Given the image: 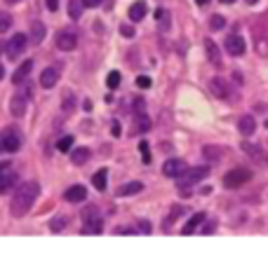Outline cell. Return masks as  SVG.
<instances>
[{
	"label": "cell",
	"mask_w": 268,
	"mask_h": 253,
	"mask_svg": "<svg viewBox=\"0 0 268 253\" xmlns=\"http://www.w3.org/2000/svg\"><path fill=\"white\" fill-rule=\"evenodd\" d=\"M106 176H109V171H106V169H99L94 176H92V183H94V188L99 192L106 190Z\"/></svg>",
	"instance_id": "cell-25"
},
{
	"label": "cell",
	"mask_w": 268,
	"mask_h": 253,
	"mask_svg": "<svg viewBox=\"0 0 268 253\" xmlns=\"http://www.w3.org/2000/svg\"><path fill=\"white\" fill-rule=\"evenodd\" d=\"M134 110H137V113H144V99H134Z\"/></svg>",
	"instance_id": "cell-35"
},
{
	"label": "cell",
	"mask_w": 268,
	"mask_h": 253,
	"mask_svg": "<svg viewBox=\"0 0 268 253\" xmlns=\"http://www.w3.org/2000/svg\"><path fill=\"white\" fill-rule=\"evenodd\" d=\"M137 87L148 89V87H151V77H148V75H139L137 77Z\"/></svg>",
	"instance_id": "cell-33"
},
{
	"label": "cell",
	"mask_w": 268,
	"mask_h": 253,
	"mask_svg": "<svg viewBox=\"0 0 268 253\" xmlns=\"http://www.w3.org/2000/svg\"><path fill=\"white\" fill-rule=\"evenodd\" d=\"M76 45H78V35L73 31H62L57 35V47L62 52H71V49H76Z\"/></svg>",
	"instance_id": "cell-8"
},
{
	"label": "cell",
	"mask_w": 268,
	"mask_h": 253,
	"mask_svg": "<svg viewBox=\"0 0 268 253\" xmlns=\"http://www.w3.org/2000/svg\"><path fill=\"white\" fill-rule=\"evenodd\" d=\"M226 52L231 56H242L245 54V40L240 35H228L226 38Z\"/></svg>",
	"instance_id": "cell-9"
},
{
	"label": "cell",
	"mask_w": 268,
	"mask_h": 253,
	"mask_svg": "<svg viewBox=\"0 0 268 253\" xmlns=\"http://www.w3.org/2000/svg\"><path fill=\"white\" fill-rule=\"evenodd\" d=\"M221 3H224V5H233L235 0H221Z\"/></svg>",
	"instance_id": "cell-43"
},
{
	"label": "cell",
	"mask_w": 268,
	"mask_h": 253,
	"mask_svg": "<svg viewBox=\"0 0 268 253\" xmlns=\"http://www.w3.org/2000/svg\"><path fill=\"white\" fill-rule=\"evenodd\" d=\"M3 77H5V68H3V66H0V80H3Z\"/></svg>",
	"instance_id": "cell-44"
},
{
	"label": "cell",
	"mask_w": 268,
	"mask_h": 253,
	"mask_svg": "<svg viewBox=\"0 0 268 253\" xmlns=\"http://www.w3.org/2000/svg\"><path fill=\"white\" fill-rule=\"evenodd\" d=\"M205 49H207V56H209V61H212L214 66H224V61H221L219 47H217L212 40H205Z\"/></svg>",
	"instance_id": "cell-20"
},
{
	"label": "cell",
	"mask_w": 268,
	"mask_h": 253,
	"mask_svg": "<svg viewBox=\"0 0 268 253\" xmlns=\"http://www.w3.org/2000/svg\"><path fill=\"white\" fill-rule=\"evenodd\" d=\"M85 7H99L101 5V0H83Z\"/></svg>",
	"instance_id": "cell-38"
},
{
	"label": "cell",
	"mask_w": 268,
	"mask_h": 253,
	"mask_svg": "<svg viewBox=\"0 0 268 253\" xmlns=\"http://www.w3.org/2000/svg\"><path fill=\"white\" fill-rule=\"evenodd\" d=\"M106 87H109V89L120 87V73H118V70H111V73H109V77H106Z\"/></svg>",
	"instance_id": "cell-27"
},
{
	"label": "cell",
	"mask_w": 268,
	"mask_h": 253,
	"mask_svg": "<svg viewBox=\"0 0 268 253\" xmlns=\"http://www.w3.org/2000/svg\"><path fill=\"white\" fill-rule=\"evenodd\" d=\"M245 3H247V5H254V3H259V0H245Z\"/></svg>",
	"instance_id": "cell-45"
},
{
	"label": "cell",
	"mask_w": 268,
	"mask_h": 253,
	"mask_svg": "<svg viewBox=\"0 0 268 253\" xmlns=\"http://www.w3.org/2000/svg\"><path fill=\"white\" fill-rule=\"evenodd\" d=\"M83 10H85L83 0H69V17L73 21H78L80 17H83Z\"/></svg>",
	"instance_id": "cell-23"
},
{
	"label": "cell",
	"mask_w": 268,
	"mask_h": 253,
	"mask_svg": "<svg viewBox=\"0 0 268 253\" xmlns=\"http://www.w3.org/2000/svg\"><path fill=\"white\" fill-rule=\"evenodd\" d=\"M28 38H31V42H33V45H40V42L45 40V24L35 21L33 26H31V35H28Z\"/></svg>",
	"instance_id": "cell-21"
},
{
	"label": "cell",
	"mask_w": 268,
	"mask_h": 253,
	"mask_svg": "<svg viewBox=\"0 0 268 253\" xmlns=\"http://www.w3.org/2000/svg\"><path fill=\"white\" fill-rule=\"evenodd\" d=\"M209 89H212V94L217 96V99H224V101H226L228 94H231L228 82H226V80H221V77H214L212 82H209Z\"/></svg>",
	"instance_id": "cell-13"
},
{
	"label": "cell",
	"mask_w": 268,
	"mask_h": 253,
	"mask_svg": "<svg viewBox=\"0 0 268 253\" xmlns=\"http://www.w3.org/2000/svg\"><path fill=\"white\" fill-rule=\"evenodd\" d=\"M144 190V183H139V181H132V183H125L118 188V197H130V195H137V192Z\"/></svg>",
	"instance_id": "cell-17"
},
{
	"label": "cell",
	"mask_w": 268,
	"mask_h": 253,
	"mask_svg": "<svg viewBox=\"0 0 268 253\" xmlns=\"http://www.w3.org/2000/svg\"><path fill=\"white\" fill-rule=\"evenodd\" d=\"M141 230H144V232H151V223H146V220H141Z\"/></svg>",
	"instance_id": "cell-40"
},
{
	"label": "cell",
	"mask_w": 268,
	"mask_h": 253,
	"mask_svg": "<svg viewBox=\"0 0 268 253\" xmlns=\"http://www.w3.org/2000/svg\"><path fill=\"white\" fill-rule=\"evenodd\" d=\"M12 183H14L12 164H7V162H0V192H5L7 188H12Z\"/></svg>",
	"instance_id": "cell-11"
},
{
	"label": "cell",
	"mask_w": 268,
	"mask_h": 253,
	"mask_svg": "<svg viewBox=\"0 0 268 253\" xmlns=\"http://www.w3.org/2000/svg\"><path fill=\"white\" fill-rule=\"evenodd\" d=\"M40 195V185L35 183V181H26V183H21L12 195V202H10V211H12L14 218H21V216H26L31 211V206L33 202L38 199Z\"/></svg>",
	"instance_id": "cell-1"
},
{
	"label": "cell",
	"mask_w": 268,
	"mask_h": 253,
	"mask_svg": "<svg viewBox=\"0 0 268 253\" xmlns=\"http://www.w3.org/2000/svg\"><path fill=\"white\" fill-rule=\"evenodd\" d=\"M66 225H69V218H66V216H55V218L49 220V230H52V232H62Z\"/></svg>",
	"instance_id": "cell-26"
},
{
	"label": "cell",
	"mask_w": 268,
	"mask_h": 253,
	"mask_svg": "<svg viewBox=\"0 0 268 253\" xmlns=\"http://www.w3.org/2000/svg\"><path fill=\"white\" fill-rule=\"evenodd\" d=\"M57 80H59V70H55V68H45L40 73V87L42 89H52L57 85Z\"/></svg>",
	"instance_id": "cell-16"
},
{
	"label": "cell",
	"mask_w": 268,
	"mask_h": 253,
	"mask_svg": "<svg viewBox=\"0 0 268 253\" xmlns=\"http://www.w3.org/2000/svg\"><path fill=\"white\" fill-rule=\"evenodd\" d=\"M202 220H205V213H195V216H191V220L184 225V230H181V232H184V234H193V232H195V227H198Z\"/></svg>",
	"instance_id": "cell-24"
},
{
	"label": "cell",
	"mask_w": 268,
	"mask_h": 253,
	"mask_svg": "<svg viewBox=\"0 0 268 253\" xmlns=\"http://www.w3.org/2000/svg\"><path fill=\"white\" fill-rule=\"evenodd\" d=\"M242 150L247 152V155H252V157L256 159V162H259V164H268V155L266 152L261 150V148H259V145H254V143H247V141H245V143H242Z\"/></svg>",
	"instance_id": "cell-15"
},
{
	"label": "cell",
	"mask_w": 268,
	"mask_h": 253,
	"mask_svg": "<svg viewBox=\"0 0 268 253\" xmlns=\"http://www.w3.org/2000/svg\"><path fill=\"white\" fill-rule=\"evenodd\" d=\"M76 103H71V94H66V101H64V110H71Z\"/></svg>",
	"instance_id": "cell-39"
},
{
	"label": "cell",
	"mask_w": 268,
	"mask_h": 253,
	"mask_svg": "<svg viewBox=\"0 0 268 253\" xmlns=\"http://www.w3.org/2000/svg\"><path fill=\"white\" fill-rule=\"evenodd\" d=\"M205 155L209 159H214V162H217V159H219V155H221V150H219V148H209V145H207V148H205Z\"/></svg>",
	"instance_id": "cell-32"
},
{
	"label": "cell",
	"mask_w": 268,
	"mask_h": 253,
	"mask_svg": "<svg viewBox=\"0 0 268 253\" xmlns=\"http://www.w3.org/2000/svg\"><path fill=\"white\" fill-rule=\"evenodd\" d=\"M71 145H73V136H64L62 141L57 143V150H59V152H69Z\"/></svg>",
	"instance_id": "cell-29"
},
{
	"label": "cell",
	"mask_w": 268,
	"mask_h": 253,
	"mask_svg": "<svg viewBox=\"0 0 268 253\" xmlns=\"http://www.w3.org/2000/svg\"><path fill=\"white\" fill-rule=\"evenodd\" d=\"M195 3H198V5L202 7V5H207V3H209V0H195Z\"/></svg>",
	"instance_id": "cell-42"
},
{
	"label": "cell",
	"mask_w": 268,
	"mask_h": 253,
	"mask_svg": "<svg viewBox=\"0 0 268 253\" xmlns=\"http://www.w3.org/2000/svg\"><path fill=\"white\" fill-rule=\"evenodd\" d=\"M214 227H217V223H207V225L202 227V234H212Z\"/></svg>",
	"instance_id": "cell-37"
},
{
	"label": "cell",
	"mask_w": 268,
	"mask_h": 253,
	"mask_svg": "<svg viewBox=\"0 0 268 253\" xmlns=\"http://www.w3.org/2000/svg\"><path fill=\"white\" fill-rule=\"evenodd\" d=\"M120 33H123L125 38H132V35H134V28H132V26H123V28H120Z\"/></svg>",
	"instance_id": "cell-34"
},
{
	"label": "cell",
	"mask_w": 268,
	"mask_h": 253,
	"mask_svg": "<svg viewBox=\"0 0 268 253\" xmlns=\"http://www.w3.org/2000/svg\"><path fill=\"white\" fill-rule=\"evenodd\" d=\"M186 169H188V166H186V162H184V159H177V157L167 159L165 164H163V174H165L167 178H179Z\"/></svg>",
	"instance_id": "cell-7"
},
{
	"label": "cell",
	"mask_w": 268,
	"mask_h": 253,
	"mask_svg": "<svg viewBox=\"0 0 268 253\" xmlns=\"http://www.w3.org/2000/svg\"><path fill=\"white\" fill-rule=\"evenodd\" d=\"M10 26H12V17L10 14H0V33L10 31Z\"/></svg>",
	"instance_id": "cell-31"
},
{
	"label": "cell",
	"mask_w": 268,
	"mask_h": 253,
	"mask_svg": "<svg viewBox=\"0 0 268 253\" xmlns=\"http://www.w3.org/2000/svg\"><path fill=\"white\" fill-rule=\"evenodd\" d=\"M148 12V5H146L144 0H137V3H132L130 5V19L132 21H141Z\"/></svg>",
	"instance_id": "cell-18"
},
{
	"label": "cell",
	"mask_w": 268,
	"mask_h": 253,
	"mask_svg": "<svg viewBox=\"0 0 268 253\" xmlns=\"http://www.w3.org/2000/svg\"><path fill=\"white\" fill-rule=\"evenodd\" d=\"M139 150H141V162H144V164H151V150H148V143H146V141L139 143Z\"/></svg>",
	"instance_id": "cell-30"
},
{
	"label": "cell",
	"mask_w": 268,
	"mask_h": 253,
	"mask_svg": "<svg viewBox=\"0 0 268 253\" xmlns=\"http://www.w3.org/2000/svg\"><path fill=\"white\" fill-rule=\"evenodd\" d=\"M83 218H85V227H83L85 234H101L103 220H101V213H99L96 206H87L83 211Z\"/></svg>",
	"instance_id": "cell-3"
},
{
	"label": "cell",
	"mask_w": 268,
	"mask_h": 253,
	"mask_svg": "<svg viewBox=\"0 0 268 253\" xmlns=\"http://www.w3.org/2000/svg\"><path fill=\"white\" fill-rule=\"evenodd\" d=\"M21 148V134L17 129H5L0 134V152H17Z\"/></svg>",
	"instance_id": "cell-4"
},
{
	"label": "cell",
	"mask_w": 268,
	"mask_h": 253,
	"mask_svg": "<svg viewBox=\"0 0 268 253\" xmlns=\"http://www.w3.org/2000/svg\"><path fill=\"white\" fill-rule=\"evenodd\" d=\"M31 70H33V61H24V63H19V68L14 70V75H12L14 85L19 87V85L26 82V77L31 75Z\"/></svg>",
	"instance_id": "cell-14"
},
{
	"label": "cell",
	"mask_w": 268,
	"mask_h": 253,
	"mask_svg": "<svg viewBox=\"0 0 268 253\" xmlns=\"http://www.w3.org/2000/svg\"><path fill=\"white\" fill-rule=\"evenodd\" d=\"M238 127H240V134H242V136H252V134L256 131V122H254V117H252V115L240 117Z\"/></svg>",
	"instance_id": "cell-19"
},
{
	"label": "cell",
	"mask_w": 268,
	"mask_h": 253,
	"mask_svg": "<svg viewBox=\"0 0 268 253\" xmlns=\"http://www.w3.org/2000/svg\"><path fill=\"white\" fill-rule=\"evenodd\" d=\"M224 26H226V19H224L221 14H214L212 19H209V28H212V31H221Z\"/></svg>",
	"instance_id": "cell-28"
},
{
	"label": "cell",
	"mask_w": 268,
	"mask_h": 253,
	"mask_svg": "<svg viewBox=\"0 0 268 253\" xmlns=\"http://www.w3.org/2000/svg\"><path fill=\"white\" fill-rule=\"evenodd\" d=\"M266 129H268V120H266Z\"/></svg>",
	"instance_id": "cell-47"
},
{
	"label": "cell",
	"mask_w": 268,
	"mask_h": 253,
	"mask_svg": "<svg viewBox=\"0 0 268 253\" xmlns=\"http://www.w3.org/2000/svg\"><path fill=\"white\" fill-rule=\"evenodd\" d=\"M87 159H89V148H76V150L71 152V162L76 166H83Z\"/></svg>",
	"instance_id": "cell-22"
},
{
	"label": "cell",
	"mask_w": 268,
	"mask_h": 253,
	"mask_svg": "<svg viewBox=\"0 0 268 253\" xmlns=\"http://www.w3.org/2000/svg\"><path fill=\"white\" fill-rule=\"evenodd\" d=\"M207 174H209V166H195V169H186L184 174L177 178V185L184 190V197H188V188L195 185V183H200Z\"/></svg>",
	"instance_id": "cell-2"
},
{
	"label": "cell",
	"mask_w": 268,
	"mask_h": 253,
	"mask_svg": "<svg viewBox=\"0 0 268 253\" xmlns=\"http://www.w3.org/2000/svg\"><path fill=\"white\" fill-rule=\"evenodd\" d=\"M113 134H116V136L120 134V124H118V122H113Z\"/></svg>",
	"instance_id": "cell-41"
},
{
	"label": "cell",
	"mask_w": 268,
	"mask_h": 253,
	"mask_svg": "<svg viewBox=\"0 0 268 253\" xmlns=\"http://www.w3.org/2000/svg\"><path fill=\"white\" fill-rule=\"evenodd\" d=\"M252 178V174H249L247 169H242V166H238V169H231L224 176V185L226 188H240V185H245Z\"/></svg>",
	"instance_id": "cell-6"
},
{
	"label": "cell",
	"mask_w": 268,
	"mask_h": 253,
	"mask_svg": "<svg viewBox=\"0 0 268 253\" xmlns=\"http://www.w3.org/2000/svg\"><path fill=\"white\" fill-rule=\"evenodd\" d=\"M47 10L49 12H57L59 10V0H47Z\"/></svg>",
	"instance_id": "cell-36"
},
{
	"label": "cell",
	"mask_w": 268,
	"mask_h": 253,
	"mask_svg": "<svg viewBox=\"0 0 268 253\" xmlns=\"http://www.w3.org/2000/svg\"><path fill=\"white\" fill-rule=\"evenodd\" d=\"M7 3H19V0H7Z\"/></svg>",
	"instance_id": "cell-46"
},
{
	"label": "cell",
	"mask_w": 268,
	"mask_h": 253,
	"mask_svg": "<svg viewBox=\"0 0 268 253\" xmlns=\"http://www.w3.org/2000/svg\"><path fill=\"white\" fill-rule=\"evenodd\" d=\"M26 45H28V35H24V33H14L12 38H10V42L5 45V54H7V59L17 61V56L24 54Z\"/></svg>",
	"instance_id": "cell-5"
},
{
	"label": "cell",
	"mask_w": 268,
	"mask_h": 253,
	"mask_svg": "<svg viewBox=\"0 0 268 253\" xmlns=\"http://www.w3.org/2000/svg\"><path fill=\"white\" fill-rule=\"evenodd\" d=\"M85 197H87V188H85V185H73V188H69V190L64 192V199L71 202V204L85 202Z\"/></svg>",
	"instance_id": "cell-12"
},
{
	"label": "cell",
	"mask_w": 268,
	"mask_h": 253,
	"mask_svg": "<svg viewBox=\"0 0 268 253\" xmlns=\"http://www.w3.org/2000/svg\"><path fill=\"white\" fill-rule=\"evenodd\" d=\"M28 92H21V94H14L12 103H10V113H12L14 117H21L24 115V110H26V101H28Z\"/></svg>",
	"instance_id": "cell-10"
}]
</instances>
